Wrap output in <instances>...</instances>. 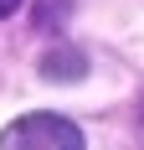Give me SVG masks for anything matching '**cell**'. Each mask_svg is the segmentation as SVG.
Wrapping results in <instances>:
<instances>
[{"label":"cell","mask_w":144,"mask_h":150,"mask_svg":"<svg viewBox=\"0 0 144 150\" xmlns=\"http://www.w3.org/2000/svg\"><path fill=\"white\" fill-rule=\"evenodd\" d=\"M62 16H67V0H41V11H36V21H41V26H57Z\"/></svg>","instance_id":"cell-3"},{"label":"cell","mask_w":144,"mask_h":150,"mask_svg":"<svg viewBox=\"0 0 144 150\" xmlns=\"http://www.w3.org/2000/svg\"><path fill=\"white\" fill-rule=\"evenodd\" d=\"M0 150H82V129L62 114H21L0 135Z\"/></svg>","instance_id":"cell-1"},{"label":"cell","mask_w":144,"mask_h":150,"mask_svg":"<svg viewBox=\"0 0 144 150\" xmlns=\"http://www.w3.org/2000/svg\"><path fill=\"white\" fill-rule=\"evenodd\" d=\"M82 73H87V62L77 57V52H67V47H62V52H46V57H41V78H52V83H57V78H62V83H77Z\"/></svg>","instance_id":"cell-2"},{"label":"cell","mask_w":144,"mask_h":150,"mask_svg":"<svg viewBox=\"0 0 144 150\" xmlns=\"http://www.w3.org/2000/svg\"><path fill=\"white\" fill-rule=\"evenodd\" d=\"M139 119H144V109H139Z\"/></svg>","instance_id":"cell-5"},{"label":"cell","mask_w":144,"mask_h":150,"mask_svg":"<svg viewBox=\"0 0 144 150\" xmlns=\"http://www.w3.org/2000/svg\"><path fill=\"white\" fill-rule=\"evenodd\" d=\"M15 5H21V0H0V16H10V11H15Z\"/></svg>","instance_id":"cell-4"}]
</instances>
